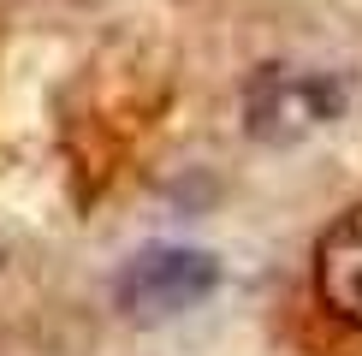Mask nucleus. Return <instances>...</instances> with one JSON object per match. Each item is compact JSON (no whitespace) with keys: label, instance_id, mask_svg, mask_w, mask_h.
<instances>
[{"label":"nucleus","instance_id":"nucleus-1","mask_svg":"<svg viewBox=\"0 0 362 356\" xmlns=\"http://www.w3.org/2000/svg\"><path fill=\"white\" fill-rule=\"evenodd\" d=\"M344 113V83L327 71L262 66L244 83V125L255 143H303Z\"/></svg>","mask_w":362,"mask_h":356},{"label":"nucleus","instance_id":"nucleus-2","mask_svg":"<svg viewBox=\"0 0 362 356\" xmlns=\"http://www.w3.org/2000/svg\"><path fill=\"white\" fill-rule=\"evenodd\" d=\"M220 285V261L208 249H185V244H155L137 249L113 279V303L131 321H173L196 309L208 291Z\"/></svg>","mask_w":362,"mask_h":356},{"label":"nucleus","instance_id":"nucleus-3","mask_svg":"<svg viewBox=\"0 0 362 356\" xmlns=\"http://www.w3.org/2000/svg\"><path fill=\"white\" fill-rule=\"evenodd\" d=\"M315 291H321L327 315L362 333V202L339 214L315 244Z\"/></svg>","mask_w":362,"mask_h":356}]
</instances>
